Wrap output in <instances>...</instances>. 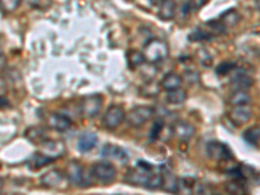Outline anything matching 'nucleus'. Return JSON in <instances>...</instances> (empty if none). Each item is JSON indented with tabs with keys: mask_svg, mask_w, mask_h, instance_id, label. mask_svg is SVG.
I'll return each mask as SVG.
<instances>
[{
	"mask_svg": "<svg viewBox=\"0 0 260 195\" xmlns=\"http://www.w3.org/2000/svg\"><path fill=\"white\" fill-rule=\"evenodd\" d=\"M145 56L146 60L148 62H159L162 61L164 59H167L168 56L169 50L167 43H164L162 41H159V39H151L148 43H146L145 46Z\"/></svg>",
	"mask_w": 260,
	"mask_h": 195,
	"instance_id": "1",
	"label": "nucleus"
},
{
	"mask_svg": "<svg viewBox=\"0 0 260 195\" xmlns=\"http://www.w3.org/2000/svg\"><path fill=\"white\" fill-rule=\"evenodd\" d=\"M154 116V108L150 106H139L133 108L126 116L127 124L133 127H139L150 121Z\"/></svg>",
	"mask_w": 260,
	"mask_h": 195,
	"instance_id": "2",
	"label": "nucleus"
},
{
	"mask_svg": "<svg viewBox=\"0 0 260 195\" xmlns=\"http://www.w3.org/2000/svg\"><path fill=\"white\" fill-rule=\"evenodd\" d=\"M103 106V96L99 94H92L85 96L81 102V112L86 118H92L99 113Z\"/></svg>",
	"mask_w": 260,
	"mask_h": 195,
	"instance_id": "3",
	"label": "nucleus"
},
{
	"mask_svg": "<svg viewBox=\"0 0 260 195\" xmlns=\"http://www.w3.org/2000/svg\"><path fill=\"white\" fill-rule=\"evenodd\" d=\"M91 173L96 180L103 181V182H112L116 178L117 171H116L112 162L101 161L95 162L94 166H92Z\"/></svg>",
	"mask_w": 260,
	"mask_h": 195,
	"instance_id": "4",
	"label": "nucleus"
},
{
	"mask_svg": "<svg viewBox=\"0 0 260 195\" xmlns=\"http://www.w3.org/2000/svg\"><path fill=\"white\" fill-rule=\"evenodd\" d=\"M125 118H126V115H125L124 110H122L121 107L112 106L104 113L103 125L107 129L115 130L124 122Z\"/></svg>",
	"mask_w": 260,
	"mask_h": 195,
	"instance_id": "5",
	"label": "nucleus"
},
{
	"mask_svg": "<svg viewBox=\"0 0 260 195\" xmlns=\"http://www.w3.org/2000/svg\"><path fill=\"white\" fill-rule=\"evenodd\" d=\"M207 154L211 159L217 160V161H229L233 159L231 148L226 145L217 141H212L207 145Z\"/></svg>",
	"mask_w": 260,
	"mask_h": 195,
	"instance_id": "6",
	"label": "nucleus"
},
{
	"mask_svg": "<svg viewBox=\"0 0 260 195\" xmlns=\"http://www.w3.org/2000/svg\"><path fill=\"white\" fill-rule=\"evenodd\" d=\"M41 183L48 189H64L68 183V180L64 177L61 172L53 169L42 176Z\"/></svg>",
	"mask_w": 260,
	"mask_h": 195,
	"instance_id": "7",
	"label": "nucleus"
},
{
	"mask_svg": "<svg viewBox=\"0 0 260 195\" xmlns=\"http://www.w3.org/2000/svg\"><path fill=\"white\" fill-rule=\"evenodd\" d=\"M67 177L76 186H86L87 182L85 181V168L81 162L72 160L67 168Z\"/></svg>",
	"mask_w": 260,
	"mask_h": 195,
	"instance_id": "8",
	"label": "nucleus"
},
{
	"mask_svg": "<svg viewBox=\"0 0 260 195\" xmlns=\"http://www.w3.org/2000/svg\"><path fill=\"white\" fill-rule=\"evenodd\" d=\"M252 111L251 108L247 106H234L228 116L231 118V121L236 125H243L251 118Z\"/></svg>",
	"mask_w": 260,
	"mask_h": 195,
	"instance_id": "9",
	"label": "nucleus"
},
{
	"mask_svg": "<svg viewBox=\"0 0 260 195\" xmlns=\"http://www.w3.org/2000/svg\"><path fill=\"white\" fill-rule=\"evenodd\" d=\"M65 152V146L64 143L60 141H47L42 143V154L47 155L51 159H56L60 157Z\"/></svg>",
	"mask_w": 260,
	"mask_h": 195,
	"instance_id": "10",
	"label": "nucleus"
},
{
	"mask_svg": "<svg viewBox=\"0 0 260 195\" xmlns=\"http://www.w3.org/2000/svg\"><path fill=\"white\" fill-rule=\"evenodd\" d=\"M102 155L104 157L110 160H117L120 162H126L127 161V154L122 150L121 147H118V146L115 145H106L102 150Z\"/></svg>",
	"mask_w": 260,
	"mask_h": 195,
	"instance_id": "11",
	"label": "nucleus"
},
{
	"mask_svg": "<svg viewBox=\"0 0 260 195\" xmlns=\"http://www.w3.org/2000/svg\"><path fill=\"white\" fill-rule=\"evenodd\" d=\"M48 124L52 129L57 132H67L72 126L71 118L68 116L61 115V113H52L48 118Z\"/></svg>",
	"mask_w": 260,
	"mask_h": 195,
	"instance_id": "12",
	"label": "nucleus"
},
{
	"mask_svg": "<svg viewBox=\"0 0 260 195\" xmlns=\"http://www.w3.org/2000/svg\"><path fill=\"white\" fill-rule=\"evenodd\" d=\"M254 81L251 77H248L247 74L243 73V72L238 71L233 77H232V86H233L234 91L237 90H243V91H247L250 87L252 86Z\"/></svg>",
	"mask_w": 260,
	"mask_h": 195,
	"instance_id": "13",
	"label": "nucleus"
},
{
	"mask_svg": "<svg viewBox=\"0 0 260 195\" xmlns=\"http://www.w3.org/2000/svg\"><path fill=\"white\" fill-rule=\"evenodd\" d=\"M173 133L177 138L182 141H187L191 138L195 133V127L186 121H177L173 125Z\"/></svg>",
	"mask_w": 260,
	"mask_h": 195,
	"instance_id": "14",
	"label": "nucleus"
},
{
	"mask_svg": "<svg viewBox=\"0 0 260 195\" xmlns=\"http://www.w3.org/2000/svg\"><path fill=\"white\" fill-rule=\"evenodd\" d=\"M98 143V137L95 136L94 133H83L81 134L80 138H78L77 142V148L81 151V152H89L92 148L96 146Z\"/></svg>",
	"mask_w": 260,
	"mask_h": 195,
	"instance_id": "15",
	"label": "nucleus"
},
{
	"mask_svg": "<svg viewBox=\"0 0 260 195\" xmlns=\"http://www.w3.org/2000/svg\"><path fill=\"white\" fill-rule=\"evenodd\" d=\"M181 83H182V78L178 76L177 73H167L164 77H162L160 86L162 89L167 90V91H173V90H177L181 87Z\"/></svg>",
	"mask_w": 260,
	"mask_h": 195,
	"instance_id": "16",
	"label": "nucleus"
},
{
	"mask_svg": "<svg viewBox=\"0 0 260 195\" xmlns=\"http://www.w3.org/2000/svg\"><path fill=\"white\" fill-rule=\"evenodd\" d=\"M178 182L176 176L169 171H162V183L161 187L168 192H177Z\"/></svg>",
	"mask_w": 260,
	"mask_h": 195,
	"instance_id": "17",
	"label": "nucleus"
},
{
	"mask_svg": "<svg viewBox=\"0 0 260 195\" xmlns=\"http://www.w3.org/2000/svg\"><path fill=\"white\" fill-rule=\"evenodd\" d=\"M126 60H127V65H129V68H138L141 65L145 64L147 60H146L145 53L141 52L138 50H130L127 51L126 53Z\"/></svg>",
	"mask_w": 260,
	"mask_h": 195,
	"instance_id": "18",
	"label": "nucleus"
},
{
	"mask_svg": "<svg viewBox=\"0 0 260 195\" xmlns=\"http://www.w3.org/2000/svg\"><path fill=\"white\" fill-rule=\"evenodd\" d=\"M176 15V3L173 0H164L160 6L159 17L164 21H169Z\"/></svg>",
	"mask_w": 260,
	"mask_h": 195,
	"instance_id": "19",
	"label": "nucleus"
},
{
	"mask_svg": "<svg viewBox=\"0 0 260 195\" xmlns=\"http://www.w3.org/2000/svg\"><path fill=\"white\" fill-rule=\"evenodd\" d=\"M251 101L250 94L247 91H243V90H237V91L232 92L231 96H229V103L232 106H247Z\"/></svg>",
	"mask_w": 260,
	"mask_h": 195,
	"instance_id": "20",
	"label": "nucleus"
},
{
	"mask_svg": "<svg viewBox=\"0 0 260 195\" xmlns=\"http://www.w3.org/2000/svg\"><path fill=\"white\" fill-rule=\"evenodd\" d=\"M220 21L222 22L225 27H233L240 22V15L236 9H229L220 17Z\"/></svg>",
	"mask_w": 260,
	"mask_h": 195,
	"instance_id": "21",
	"label": "nucleus"
},
{
	"mask_svg": "<svg viewBox=\"0 0 260 195\" xmlns=\"http://www.w3.org/2000/svg\"><path fill=\"white\" fill-rule=\"evenodd\" d=\"M186 98L187 92L180 87V89L173 90V91H168V94H167V102L169 104H181L186 101Z\"/></svg>",
	"mask_w": 260,
	"mask_h": 195,
	"instance_id": "22",
	"label": "nucleus"
},
{
	"mask_svg": "<svg viewBox=\"0 0 260 195\" xmlns=\"http://www.w3.org/2000/svg\"><path fill=\"white\" fill-rule=\"evenodd\" d=\"M51 161H53V159H51L47 155L39 152V154H36L31 159H30V167H31L32 169H38L42 168V167L47 166Z\"/></svg>",
	"mask_w": 260,
	"mask_h": 195,
	"instance_id": "23",
	"label": "nucleus"
},
{
	"mask_svg": "<svg viewBox=\"0 0 260 195\" xmlns=\"http://www.w3.org/2000/svg\"><path fill=\"white\" fill-rule=\"evenodd\" d=\"M243 139L250 145H256L260 141V126H251L245 130Z\"/></svg>",
	"mask_w": 260,
	"mask_h": 195,
	"instance_id": "24",
	"label": "nucleus"
},
{
	"mask_svg": "<svg viewBox=\"0 0 260 195\" xmlns=\"http://www.w3.org/2000/svg\"><path fill=\"white\" fill-rule=\"evenodd\" d=\"M25 136H26L31 142L43 143L46 141L45 134H43V132H42L39 127H30L26 133H25Z\"/></svg>",
	"mask_w": 260,
	"mask_h": 195,
	"instance_id": "25",
	"label": "nucleus"
},
{
	"mask_svg": "<svg viewBox=\"0 0 260 195\" xmlns=\"http://www.w3.org/2000/svg\"><path fill=\"white\" fill-rule=\"evenodd\" d=\"M207 3L208 0H187V3L185 4V9H186V12H198L199 9L203 8Z\"/></svg>",
	"mask_w": 260,
	"mask_h": 195,
	"instance_id": "26",
	"label": "nucleus"
},
{
	"mask_svg": "<svg viewBox=\"0 0 260 195\" xmlns=\"http://www.w3.org/2000/svg\"><path fill=\"white\" fill-rule=\"evenodd\" d=\"M226 191L229 192L231 195H245V190H243L242 185L238 182V180L232 181L226 185Z\"/></svg>",
	"mask_w": 260,
	"mask_h": 195,
	"instance_id": "27",
	"label": "nucleus"
},
{
	"mask_svg": "<svg viewBox=\"0 0 260 195\" xmlns=\"http://www.w3.org/2000/svg\"><path fill=\"white\" fill-rule=\"evenodd\" d=\"M20 3L21 0H2V9L3 12L12 13L18 8Z\"/></svg>",
	"mask_w": 260,
	"mask_h": 195,
	"instance_id": "28",
	"label": "nucleus"
},
{
	"mask_svg": "<svg viewBox=\"0 0 260 195\" xmlns=\"http://www.w3.org/2000/svg\"><path fill=\"white\" fill-rule=\"evenodd\" d=\"M234 69H236V65L233 62H222L216 68V73L220 74V76H225V74H229L231 72H233Z\"/></svg>",
	"mask_w": 260,
	"mask_h": 195,
	"instance_id": "29",
	"label": "nucleus"
},
{
	"mask_svg": "<svg viewBox=\"0 0 260 195\" xmlns=\"http://www.w3.org/2000/svg\"><path fill=\"white\" fill-rule=\"evenodd\" d=\"M161 130H162V122L161 121L155 122L154 126H152V129H151V132H150V139L155 141V139L160 136Z\"/></svg>",
	"mask_w": 260,
	"mask_h": 195,
	"instance_id": "30",
	"label": "nucleus"
},
{
	"mask_svg": "<svg viewBox=\"0 0 260 195\" xmlns=\"http://www.w3.org/2000/svg\"><path fill=\"white\" fill-rule=\"evenodd\" d=\"M183 77H185V80H186L189 83H195V82H198L199 74L197 73V72L189 71L185 73V76H183Z\"/></svg>",
	"mask_w": 260,
	"mask_h": 195,
	"instance_id": "31",
	"label": "nucleus"
},
{
	"mask_svg": "<svg viewBox=\"0 0 260 195\" xmlns=\"http://www.w3.org/2000/svg\"><path fill=\"white\" fill-rule=\"evenodd\" d=\"M254 2H255V7H256L257 11L260 12V0H254Z\"/></svg>",
	"mask_w": 260,
	"mask_h": 195,
	"instance_id": "32",
	"label": "nucleus"
},
{
	"mask_svg": "<svg viewBox=\"0 0 260 195\" xmlns=\"http://www.w3.org/2000/svg\"><path fill=\"white\" fill-rule=\"evenodd\" d=\"M4 62H6V61H4V55L2 53V69L6 68V64H4Z\"/></svg>",
	"mask_w": 260,
	"mask_h": 195,
	"instance_id": "33",
	"label": "nucleus"
},
{
	"mask_svg": "<svg viewBox=\"0 0 260 195\" xmlns=\"http://www.w3.org/2000/svg\"><path fill=\"white\" fill-rule=\"evenodd\" d=\"M162 2H164V0H162Z\"/></svg>",
	"mask_w": 260,
	"mask_h": 195,
	"instance_id": "34",
	"label": "nucleus"
}]
</instances>
